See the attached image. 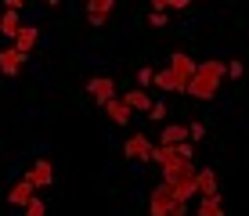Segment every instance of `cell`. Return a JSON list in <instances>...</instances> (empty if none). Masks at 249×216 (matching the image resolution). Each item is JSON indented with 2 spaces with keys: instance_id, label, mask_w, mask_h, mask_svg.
I'll return each mask as SVG.
<instances>
[{
  "instance_id": "obj_10",
  "label": "cell",
  "mask_w": 249,
  "mask_h": 216,
  "mask_svg": "<svg viewBox=\"0 0 249 216\" xmlns=\"http://www.w3.org/2000/svg\"><path fill=\"white\" fill-rule=\"evenodd\" d=\"M195 191H199V198L220 195V191H217V173H213L210 166H202V169H199V177H195Z\"/></svg>"
},
{
  "instance_id": "obj_23",
  "label": "cell",
  "mask_w": 249,
  "mask_h": 216,
  "mask_svg": "<svg viewBox=\"0 0 249 216\" xmlns=\"http://www.w3.org/2000/svg\"><path fill=\"white\" fill-rule=\"evenodd\" d=\"M148 22L156 25V29H166V15H156V11H152V15H148Z\"/></svg>"
},
{
  "instance_id": "obj_9",
  "label": "cell",
  "mask_w": 249,
  "mask_h": 216,
  "mask_svg": "<svg viewBox=\"0 0 249 216\" xmlns=\"http://www.w3.org/2000/svg\"><path fill=\"white\" fill-rule=\"evenodd\" d=\"M119 101H123V105L130 108V112H137V116H141V112L148 116V108H152V98H148V94L141 90V86H137V90H126V94H123Z\"/></svg>"
},
{
  "instance_id": "obj_21",
  "label": "cell",
  "mask_w": 249,
  "mask_h": 216,
  "mask_svg": "<svg viewBox=\"0 0 249 216\" xmlns=\"http://www.w3.org/2000/svg\"><path fill=\"white\" fill-rule=\"evenodd\" d=\"M148 119H166V105H162V101H152V108H148Z\"/></svg>"
},
{
  "instance_id": "obj_6",
  "label": "cell",
  "mask_w": 249,
  "mask_h": 216,
  "mask_svg": "<svg viewBox=\"0 0 249 216\" xmlns=\"http://www.w3.org/2000/svg\"><path fill=\"white\" fill-rule=\"evenodd\" d=\"M166 62H170L166 68H170L174 76H181V80H192V76H195V68H199V62H195V58H188L184 50H174V54H170Z\"/></svg>"
},
{
  "instance_id": "obj_22",
  "label": "cell",
  "mask_w": 249,
  "mask_h": 216,
  "mask_svg": "<svg viewBox=\"0 0 249 216\" xmlns=\"http://www.w3.org/2000/svg\"><path fill=\"white\" fill-rule=\"evenodd\" d=\"M177 155H181V159H195V148H192V141L177 144Z\"/></svg>"
},
{
  "instance_id": "obj_15",
  "label": "cell",
  "mask_w": 249,
  "mask_h": 216,
  "mask_svg": "<svg viewBox=\"0 0 249 216\" xmlns=\"http://www.w3.org/2000/svg\"><path fill=\"white\" fill-rule=\"evenodd\" d=\"M105 112H108V119H112L116 126H126V123L134 119V112L126 108V105H123L119 98H112V101H108V105H105Z\"/></svg>"
},
{
  "instance_id": "obj_19",
  "label": "cell",
  "mask_w": 249,
  "mask_h": 216,
  "mask_svg": "<svg viewBox=\"0 0 249 216\" xmlns=\"http://www.w3.org/2000/svg\"><path fill=\"white\" fill-rule=\"evenodd\" d=\"M22 216H47V205L40 202V198H33V202L22 209Z\"/></svg>"
},
{
  "instance_id": "obj_25",
  "label": "cell",
  "mask_w": 249,
  "mask_h": 216,
  "mask_svg": "<svg viewBox=\"0 0 249 216\" xmlns=\"http://www.w3.org/2000/svg\"><path fill=\"white\" fill-rule=\"evenodd\" d=\"M170 216H188V202H177L174 209H170Z\"/></svg>"
},
{
  "instance_id": "obj_8",
  "label": "cell",
  "mask_w": 249,
  "mask_h": 216,
  "mask_svg": "<svg viewBox=\"0 0 249 216\" xmlns=\"http://www.w3.org/2000/svg\"><path fill=\"white\" fill-rule=\"evenodd\" d=\"M36 40H40V29H36V25H22V33L15 36V43H11V47L18 50L22 58H29V50L36 47Z\"/></svg>"
},
{
  "instance_id": "obj_3",
  "label": "cell",
  "mask_w": 249,
  "mask_h": 216,
  "mask_svg": "<svg viewBox=\"0 0 249 216\" xmlns=\"http://www.w3.org/2000/svg\"><path fill=\"white\" fill-rule=\"evenodd\" d=\"M87 94L105 108L108 101L116 98V80H112V76H90V80H87Z\"/></svg>"
},
{
  "instance_id": "obj_5",
  "label": "cell",
  "mask_w": 249,
  "mask_h": 216,
  "mask_svg": "<svg viewBox=\"0 0 249 216\" xmlns=\"http://www.w3.org/2000/svg\"><path fill=\"white\" fill-rule=\"evenodd\" d=\"M174 205H177V198H174V191H170L166 184H159L156 191L148 195V216H170Z\"/></svg>"
},
{
  "instance_id": "obj_12",
  "label": "cell",
  "mask_w": 249,
  "mask_h": 216,
  "mask_svg": "<svg viewBox=\"0 0 249 216\" xmlns=\"http://www.w3.org/2000/svg\"><path fill=\"white\" fill-rule=\"evenodd\" d=\"M22 62H25V58H22L15 47H4V50H0V72H4V76H18V72H22Z\"/></svg>"
},
{
  "instance_id": "obj_4",
  "label": "cell",
  "mask_w": 249,
  "mask_h": 216,
  "mask_svg": "<svg viewBox=\"0 0 249 216\" xmlns=\"http://www.w3.org/2000/svg\"><path fill=\"white\" fill-rule=\"evenodd\" d=\"M152 148H156V144H152L144 133H134V137H126V141H123V155L130 162H148L152 159Z\"/></svg>"
},
{
  "instance_id": "obj_1",
  "label": "cell",
  "mask_w": 249,
  "mask_h": 216,
  "mask_svg": "<svg viewBox=\"0 0 249 216\" xmlns=\"http://www.w3.org/2000/svg\"><path fill=\"white\" fill-rule=\"evenodd\" d=\"M224 76H228V65L220 58H206V62H199L195 76L188 80L184 94H192L195 101H213L220 94V86H224Z\"/></svg>"
},
{
  "instance_id": "obj_18",
  "label": "cell",
  "mask_w": 249,
  "mask_h": 216,
  "mask_svg": "<svg viewBox=\"0 0 249 216\" xmlns=\"http://www.w3.org/2000/svg\"><path fill=\"white\" fill-rule=\"evenodd\" d=\"M116 11V0H90L87 4V15H98V18H108Z\"/></svg>"
},
{
  "instance_id": "obj_24",
  "label": "cell",
  "mask_w": 249,
  "mask_h": 216,
  "mask_svg": "<svg viewBox=\"0 0 249 216\" xmlns=\"http://www.w3.org/2000/svg\"><path fill=\"white\" fill-rule=\"evenodd\" d=\"M228 76H231V80H238V76H242V62H231L228 65Z\"/></svg>"
},
{
  "instance_id": "obj_2",
  "label": "cell",
  "mask_w": 249,
  "mask_h": 216,
  "mask_svg": "<svg viewBox=\"0 0 249 216\" xmlns=\"http://www.w3.org/2000/svg\"><path fill=\"white\" fill-rule=\"evenodd\" d=\"M22 180L33 187V191L51 187V184H54V166H51V159H36V162L29 166V173H22Z\"/></svg>"
},
{
  "instance_id": "obj_26",
  "label": "cell",
  "mask_w": 249,
  "mask_h": 216,
  "mask_svg": "<svg viewBox=\"0 0 249 216\" xmlns=\"http://www.w3.org/2000/svg\"><path fill=\"white\" fill-rule=\"evenodd\" d=\"M22 7H25V0H7V11H15V15H18Z\"/></svg>"
},
{
  "instance_id": "obj_16",
  "label": "cell",
  "mask_w": 249,
  "mask_h": 216,
  "mask_svg": "<svg viewBox=\"0 0 249 216\" xmlns=\"http://www.w3.org/2000/svg\"><path fill=\"white\" fill-rule=\"evenodd\" d=\"M18 33H22V18H18L15 11H4V15H0V36H7V40L15 43Z\"/></svg>"
},
{
  "instance_id": "obj_13",
  "label": "cell",
  "mask_w": 249,
  "mask_h": 216,
  "mask_svg": "<svg viewBox=\"0 0 249 216\" xmlns=\"http://www.w3.org/2000/svg\"><path fill=\"white\" fill-rule=\"evenodd\" d=\"M184 141H188V126H181V123L162 126V133H159V144H170V148H177V144H184Z\"/></svg>"
},
{
  "instance_id": "obj_7",
  "label": "cell",
  "mask_w": 249,
  "mask_h": 216,
  "mask_svg": "<svg viewBox=\"0 0 249 216\" xmlns=\"http://www.w3.org/2000/svg\"><path fill=\"white\" fill-rule=\"evenodd\" d=\"M152 83H156L159 90H166V94H184V90H188V80H181V76H174L170 68H159V72L152 76Z\"/></svg>"
},
{
  "instance_id": "obj_17",
  "label": "cell",
  "mask_w": 249,
  "mask_h": 216,
  "mask_svg": "<svg viewBox=\"0 0 249 216\" xmlns=\"http://www.w3.org/2000/svg\"><path fill=\"white\" fill-rule=\"evenodd\" d=\"M177 159H181V155H177V148H170V144H156L148 162H156V166L162 169V166H170V162H177Z\"/></svg>"
},
{
  "instance_id": "obj_14",
  "label": "cell",
  "mask_w": 249,
  "mask_h": 216,
  "mask_svg": "<svg viewBox=\"0 0 249 216\" xmlns=\"http://www.w3.org/2000/svg\"><path fill=\"white\" fill-rule=\"evenodd\" d=\"M195 216H224V198H220V195L199 198V205H195Z\"/></svg>"
},
{
  "instance_id": "obj_11",
  "label": "cell",
  "mask_w": 249,
  "mask_h": 216,
  "mask_svg": "<svg viewBox=\"0 0 249 216\" xmlns=\"http://www.w3.org/2000/svg\"><path fill=\"white\" fill-rule=\"evenodd\" d=\"M33 198H36V191H33L25 180H18V184H11V191H7V205H18V209H25Z\"/></svg>"
},
{
  "instance_id": "obj_20",
  "label": "cell",
  "mask_w": 249,
  "mask_h": 216,
  "mask_svg": "<svg viewBox=\"0 0 249 216\" xmlns=\"http://www.w3.org/2000/svg\"><path fill=\"white\" fill-rule=\"evenodd\" d=\"M202 137H206V126H202V123H192V126H188V141H202Z\"/></svg>"
}]
</instances>
